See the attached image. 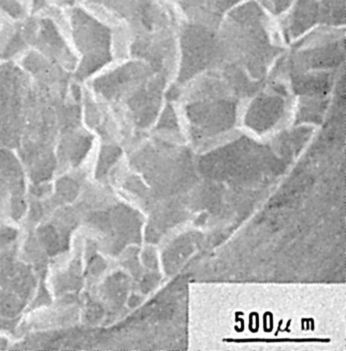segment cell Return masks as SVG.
Here are the masks:
<instances>
[{
    "mask_svg": "<svg viewBox=\"0 0 346 351\" xmlns=\"http://www.w3.org/2000/svg\"><path fill=\"white\" fill-rule=\"evenodd\" d=\"M21 23L0 12V62L18 61L30 49L23 38Z\"/></svg>",
    "mask_w": 346,
    "mask_h": 351,
    "instance_id": "obj_9",
    "label": "cell"
},
{
    "mask_svg": "<svg viewBox=\"0 0 346 351\" xmlns=\"http://www.w3.org/2000/svg\"><path fill=\"white\" fill-rule=\"evenodd\" d=\"M277 21L288 43L296 41L319 26L344 27L345 0H297Z\"/></svg>",
    "mask_w": 346,
    "mask_h": 351,
    "instance_id": "obj_7",
    "label": "cell"
},
{
    "mask_svg": "<svg viewBox=\"0 0 346 351\" xmlns=\"http://www.w3.org/2000/svg\"><path fill=\"white\" fill-rule=\"evenodd\" d=\"M268 315L270 316V328L269 329V332H271L273 330V314L268 312Z\"/></svg>",
    "mask_w": 346,
    "mask_h": 351,
    "instance_id": "obj_14",
    "label": "cell"
},
{
    "mask_svg": "<svg viewBox=\"0 0 346 351\" xmlns=\"http://www.w3.org/2000/svg\"><path fill=\"white\" fill-rule=\"evenodd\" d=\"M291 322H292V319H290L287 322V325H286V327L284 330H281L280 331L281 332H291V330H288V328H290V325H291Z\"/></svg>",
    "mask_w": 346,
    "mask_h": 351,
    "instance_id": "obj_15",
    "label": "cell"
},
{
    "mask_svg": "<svg viewBox=\"0 0 346 351\" xmlns=\"http://www.w3.org/2000/svg\"><path fill=\"white\" fill-rule=\"evenodd\" d=\"M282 324H283V319H281L279 321V328H278L277 331L275 333V336H277L279 334V332L281 330V326Z\"/></svg>",
    "mask_w": 346,
    "mask_h": 351,
    "instance_id": "obj_19",
    "label": "cell"
},
{
    "mask_svg": "<svg viewBox=\"0 0 346 351\" xmlns=\"http://www.w3.org/2000/svg\"><path fill=\"white\" fill-rule=\"evenodd\" d=\"M345 27L319 26L296 40L290 53L293 74L336 71L345 60Z\"/></svg>",
    "mask_w": 346,
    "mask_h": 351,
    "instance_id": "obj_5",
    "label": "cell"
},
{
    "mask_svg": "<svg viewBox=\"0 0 346 351\" xmlns=\"http://www.w3.org/2000/svg\"><path fill=\"white\" fill-rule=\"evenodd\" d=\"M270 16L279 19L294 6L297 0H255Z\"/></svg>",
    "mask_w": 346,
    "mask_h": 351,
    "instance_id": "obj_11",
    "label": "cell"
},
{
    "mask_svg": "<svg viewBox=\"0 0 346 351\" xmlns=\"http://www.w3.org/2000/svg\"><path fill=\"white\" fill-rule=\"evenodd\" d=\"M50 6L67 10L80 5V0H48Z\"/></svg>",
    "mask_w": 346,
    "mask_h": 351,
    "instance_id": "obj_12",
    "label": "cell"
},
{
    "mask_svg": "<svg viewBox=\"0 0 346 351\" xmlns=\"http://www.w3.org/2000/svg\"><path fill=\"white\" fill-rule=\"evenodd\" d=\"M222 65L235 66L262 77L284 51L278 21L255 0H244L231 10L218 30Z\"/></svg>",
    "mask_w": 346,
    "mask_h": 351,
    "instance_id": "obj_3",
    "label": "cell"
},
{
    "mask_svg": "<svg viewBox=\"0 0 346 351\" xmlns=\"http://www.w3.org/2000/svg\"><path fill=\"white\" fill-rule=\"evenodd\" d=\"M0 12L14 21L23 22L32 16V0H0Z\"/></svg>",
    "mask_w": 346,
    "mask_h": 351,
    "instance_id": "obj_10",
    "label": "cell"
},
{
    "mask_svg": "<svg viewBox=\"0 0 346 351\" xmlns=\"http://www.w3.org/2000/svg\"><path fill=\"white\" fill-rule=\"evenodd\" d=\"M65 13L69 40L78 58L76 77L89 78L106 69L119 55L117 27L82 4Z\"/></svg>",
    "mask_w": 346,
    "mask_h": 351,
    "instance_id": "obj_4",
    "label": "cell"
},
{
    "mask_svg": "<svg viewBox=\"0 0 346 351\" xmlns=\"http://www.w3.org/2000/svg\"><path fill=\"white\" fill-rule=\"evenodd\" d=\"M60 83L23 71L0 87V148L16 153L34 184L55 168L53 104Z\"/></svg>",
    "mask_w": 346,
    "mask_h": 351,
    "instance_id": "obj_1",
    "label": "cell"
},
{
    "mask_svg": "<svg viewBox=\"0 0 346 351\" xmlns=\"http://www.w3.org/2000/svg\"><path fill=\"white\" fill-rule=\"evenodd\" d=\"M184 21L219 28L226 14L244 0H170Z\"/></svg>",
    "mask_w": 346,
    "mask_h": 351,
    "instance_id": "obj_8",
    "label": "cell"
},
{
    "mask_svg": "<svg viewBox=\"0 0 346 351\" xmlns=\"http://www.w3.org/2000/svg\"><path fill=\"white\" fill-rule=\"evenodd\" d=\"M255 317H256V329H255V331L256 332L258 331L259 330V315L257 313H255Z\"/></svg>",
    "mask_w": 346,
    "mask_h": 351,
    "instance_id": "obj_18",
    "label": "cell"
},
{
    "mask_svg": "<svg viewBox=\"0 0 346 351\" xmlns=\"http://www.w3.org/2000/svg\"><path fill=\"white\" fill-rule=\"evenodd\" d=\"M239 315H244V313H240V312H238V313H235V316H236L235 321L237 322V323H238V321L241 322V328H240V329H238L236 331L238 332H241L244 329V321L243 319H240V318L238 317Z\"/></svg>",
    "mask_w": 346,
    "mask_h": 351,
    "instance_id": "obj_13",
    "label": "cell"
},
{
    "mask_svg": "<svg viewBox=\"0 0 346 351\" xmlns=\"http://www.w3.org/2000/svg\"><path fill=\"white\" fill-rule=\"evenodd\" d=\"M219 28L182 20L178 33L179 77L189 79L219 68Z\"/></svg>",
    "mask_w": 346,
    "mask_h": 351,
    "instance_id": "obj_6",
    "label": "cell"
},
{
    "mask_svg": "<svg viewBox=\"0 0 346 351\" xmlns=\"http://www.w3.org/2000/svg\"><path fill=\"white\" fill-rule=\"evenodd\" d=\"M266 317H267V313L264 314V330L265 332H268V329L266 328Z\"/></svg>",
    "mask_w": 346,
    "mask_h": 351,
    "instance_id": "obj_16",
    "label": "cell"
},
{
    "mask_svg": "<svg viewBox=\"0 0 346 351\" xmlns=\"http://www.w3.org/2000/svg\"><path fill=\"white\" fill-rule=\"evenodd\" d=\"M124 34L128 56L157 71L178 63L182 17L170 0H80Z\"/></svg>",
    "mask_w": 346,
    "mask_h": 351,
    "instance_id": "obj_2",
    "label": "cell"
},
{
    "mask_svg": "<svg viewBox=\"0 0 346 351\" xmlns=\"http://www.w3.org/2000/svg\"><path fill=\"white\" fill-rule=\"evenodd\" d=\"M253 313H252L251 315H250V327H249V330L253 332Z\"/></svg>",
    "mask_w": 346,
    "mask_h": 351,
    "instance_id": "obj_17",
    "label": "cell"
}]
</instances>
